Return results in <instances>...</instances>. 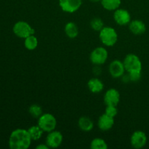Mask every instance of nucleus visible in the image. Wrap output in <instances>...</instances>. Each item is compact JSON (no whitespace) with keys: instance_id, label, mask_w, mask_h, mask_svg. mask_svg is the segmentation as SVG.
Instances as JSON below:
<instances>
[{"instance_id":"obj_1","label":"nucleus","mask_w":149,"mask_h":149,"mask_svg":"<svg viewBox=\"0 0 149 149\" xmlns=\"http://www.w3.org/2000/svg\"><path fill=\"white\" fill-rule=\"evenodd\" d=\"M31 141L28 130L16 129L10 134L8 143L11 149H27L30 147Z\"/></svg>"},{"instance_id":"obj_2","label":"nucleus","mask_w":149,"mask_h":149,"mask_svg":"<svg viewBox=\"0 0 149 149\" xmlns=\"http://www.w3.org/2000/svg\"><path fill=\"white\" fill-rule=\"evenodd\" d=\"M99 37L102 43L107 47H112L117 42L118 34L116 31L110 26H104L99 33Z\"/></svg>"},{"instance_id":"obj_3","label":"nucleus","mask_w":149,"mask_h":149,"mask_svg":"<svg viewBox=\"0 0 149 149\" xmlns=\"http://www.w3.org/2000/svg\"><path fill=\"white\" fill-rule=\"evenodd\" d=\"M38 125L45 132H49L55 130L57 126L56 118L49 113H42L38 119Z\"/></svg>"},{"instance_id":"obj_4","label":"nucleus","mask_w":149,"mask_h":149,"mask_svg":"<svg viewBox=\"0 0 149 149\" xmlns=\"http://www.w3.org/2000/svg\"><path fill=\"white\" fill-rule=\"evenodd\" d=\"M125 71L127 73L134 71H142V63L138 55L128 54L123 61Z\"/></svg>"},{"instance_id":"obj_5","label":"nucleus","mask_w":149,"mask_h":149,"mask_svg":"<svg viewBox=\"0 0 149 149\" xmlns=\"http://www.w3.org/2000/svg\"><path fill=\"white\" fill-rule=\"evenodd\" d=\"M13 30L16 36L22 39H26L28 36L34 34L35 33V30L31 26L29 23L23 20L15 23Z\"/></svg>"},{"instance_id":"obj_6","label":"nucleus","mask_w":149,"mask_h":149,"mask_svg":"<svg viewBox=\"0 0 149 149\" xmlns=\"http://www.w3.org/2000/svg\"><path fill=\"white\" fill-rule=\"evenodd\" d=\"M109 53L106 48L103 47H98L92 51L90 55V59L92 63L96 65H100L106 62Z\"/></svg>"},{"instance_id":"obj_7","label":"nucleus","mask_w":149,"mask_h":149,"mask_svg":"<svg viewBox=\"0 0 149 149\" xmlns=\"http://www.w3.org/2000/svg\"><path fill=\"white\" fill-rule=\"evenodd\" d=\"M82 0H59V6L65 13H73L81 7Z\"/></svg>"},{"instance_id":"obj_8","label":"nucleus","mask_w":149,"mask_h":149,"mask_svg":"<svg viewBox=\"0 0 149 149\" xmlns=\"http://www.w3.org/2000/svg\"><path fill=\"white\" fill-rule=\"evenodd\" d=\"M63 141V136L61 132L57 130H53L48 132L46 138V143L49 148H58L62 144Z\"/></svg>"},{"instance_id":"obj_9","label":"nucleus","mask_w":149,"mask_h":149,"mask_svg":"<svg viewBox=\"0 0 149 149\" xmlns=\"http://www.w3.org/2000/svg\"><path fill=\"white\" fill-rule=\"evenodd\" d=\"M147 143V136L143 131L137 130L133 132L130 138L131 146L134 148L140 149L143 148Z\"/></svg>"},{"instance_id":"obj_10","label":"nucleus","mask_w":149,"mask_h":149,"mask_svg":"<svg viewBox=\"0 0 149 149\" xmlns=\"http://www.w3.org/2000/svg\"><path fill=\"white\" fill-rule=\"evenodd\" d=\"M113 20L119 26H126L131 21V15L125 9L118 8L113 13Z\"/></svg>"},{"instance_id":"obj_11","label":"nucleus","mask_w":149,"mask_h":149,"mask_svg":"<svg viewBox=\"0 0 149 149\" xmlns=\"http://www.w3.org/2000/svg\"><path fill=\"white\" fill-rule=\"evenodd\" d=\"M103 100L106 106H117L120 101V93L114 88L109 89L105 93Z\"/></svg>"},{"instance_id":"obj_12","label":"nucleus","mask_w":149,"mask_h":149,"mask_svg":"<svg viewBox=\"0 0 149 149\" xmlns=\"http://www.w3.org/2000/svg\"><path fill=\"white\" fill-rule=\"evenodd\" d=\"M109 73L113 78H119L122 77L125 74V68L123 61L119 60H114L109 65Z\"/></svg>"},{"instance_id":"obj_13","label":"nucleus","mask_w":149,"mask_h":149,"mask_svg":"<svg viewBox=\"0 0 149 149\" xmlns=\"http://www.w3.org/2000/svg\"><path fill=\"white\" fill-rule=\"evenodd\" d=\"M114 125V118L103 113L99 117L97 126L102 131H108L111 129Z\"/></svg>"},{"instance_id":"obj_14","label":"nucleus","mask_w":149,"mask_h":149,"mask_svg":"<svg viewBox=\"0 0 149 149\" xmlns=\"http://www.w3.org/2000/svg\"><path fill=\"white\" fill-rule=\"evenodd\" d=\"M129 29L133 34L141 35L146 32V26L142 20H133L129 23Z\"/></svg>"},{"instance_id":"obj_15","label":"nucleus","mask_w":149,"mask_h":149,"mask_svg":"<svg viewBox=\"0 0 149 149\" xmlns=\"http://www.w3.org/2000/svg\"><path fill=\"white\" fill-rule=\"evenodd\" d=\"M87 87L91 93H100L104 88L103 83L97 78H92L87 82Z\"/></svg>"},{"instance_id":"obj_16","label":"nucleus","mask_w":149,"mask_h":149,"mask_svg":"<svg viewBox=\"0 0 149 149\" xmlns=\"http://www.w3.org/2000/svg\"><path fill=\"white\" fill-rule=\"evenodd\" d=\"M78 126L81 130L84 132H90L94 127V124L88 116H81L78 121Z\"/></svg>"},{"instance_id":"obj_17","label":"nucleus","mask_w":149,"mask_h":149,"mask_svg":"<svg viewBox=\"0 0 149 149\" xmlns=\"http://www.w3.org/2000/svg\"><path fill=\"white\" fill-rule=\"evenodd\" d=\"M65 33L70 39H74L79 34V29L77 25L74 22H69L65 26Z\"/></svg>"},{"instance_id":"obj_18","label":"nucleus","mask_w":149,"mask_h":149,"mask_svg":"<svg viewBox=\"0 0 149 149\" xmlns=\"http://www.w3.org/2000/svg\"><path fill=\"white\" fill-rule=\"evenodd\" d=\"M100 3L105 10L108 11H115L119 8L122 4V0H101Z\"/></svg>"},{"instance_id":"obj_19","label":"nucleus","mask_w":149,"mask_h":149,"mask_svg":"<svg viewBox=\"0 0 149 149\" xmlns=\"http://www.w3.org/2000/svg\"><path fill=\"white\" fill-rule=\"evenodd\" d=\"M28 131H29V133L30 135L32 141H35L40 139L42 138L43 133L45 132L38 125H33V126H31V127H29Z\"/></svg>"},{"instance_id":"obj_20","label":"nucleus","mask_w":149,"mask_h":149,"mask_svg":"<svg viewBox=\"0 0 149 149\" xmlns=\"http://www.w3.org/2000/svg\"><path fill=\"white\" fill-rule=\"evenodd\" d=\"M25 47L29 50H33L38 46V39L34 34L31 35L25 39L24 41Z\"/></svg>"},{"instance_id":"obj_21","label":"nucleus","mask_w":149,"mask_h":149,"mask_svg":"<svg viewBox=\"0 0 149 149\" xmlns=\"http://www.w3.org/2000/svg\"><path fill=\"white\" fill-rule=\"evenodd\" d=\"M91 149H107L108 145L106 141L101 138H95L90 143Z\"/></svg>"},{"instance_id":"obj_22","label":"nucleus","mask_w":149,"mask_h":149,"mask_svg":"<svg viewBox=\"0 0 149 149\" xmlns=\"http://www.w3.org/2000/svg\"><path fill=\"white\" fill-rule=\"evenodd\" d=\"M29 112L32 117L37 118V119H39V118L42 116V113H43L42 107L37 104L31 105V106L29 107Z\"/></svg>"},{"instance_id":"obj_23","label":"nucleus","mask_w":149,"mask_h":149,"mask_svg":"<svg viewBox=\"0 0 149 149\" xmlns=\"http://www.w3.org/2000/svg\"><path fill=\"white\" fill-rule=\"evenodd\" d=\"M90 26L93 30L96 31H100L104 27V23L100 17H95L90 21Z\"/></svg>"},{"instance_id":"obj_24","label":"nucleus","mask_w":149,"mask_h":149,"mask_svg":"<svg viewBox=\"0 0 149 149\" xmlns=\"http://www.w3.org/2000/svg\"><path fill=\"white\" fill-rule=\"evenodd\" d=\"M105 113H106L109 116L114 118L117 115L118 110L116 109V106H106V110H105Z\"/></svg>"},{"instance_id":"obj_25","label":"nucleus","mask_w":149,"mask_h":149,"mask_svg":"<svg viewBox=\"0 0 149 149\" xmlns=\"http://www.w3.org/2000/svg\"><path fill=\"white\" fill-rule=\"evenodd\" d=\"M130 78V81L136 82L141 79V71H134V72L128 73Z\"/></svg>"},{"instance_id":"obj_26","label":"nucleus","mask_w":149,"mask_h":149,"mask_svg":"<svg viewBox=\"0 0 149 149\" xmlns=\"http://www.w3.org/2000/svg\"><path fill=\"white\" fill-rule=\"evenodd\" d=\"M36 149H49V147L47 145V143H42L38 145L36 147Z\"/></svg>"},{"instance_id":"obj_27","label":"nucleus","mask_w":149,"mask_h":149,"mask_svg":"<svg viewBox=\"0 0 149 149\" xmlns=\"http://www.w3.org/2000/svg\"><path fill=\"white\" fill-rule=\"evenodd\" d=\"M122 81H123L124 82H125V83L130 81V78L129 74H128L127 75H123V76H122Z\"/></svg>"},{"instance_id":"obj_28","label":"nucleus","mask_w":149,"mask_h":149,"mask_svg":"<svg viewBox=\"0 0 149 149\" xmlns=\"http://www.w3.org/2000/svg\"><path fill=\"white\" fill-rule=\"evenodd\" d=\"M90 1H92V2L96 3V2H99V1H100L101 0H90Z\"/></svg>"}]
</instances>
